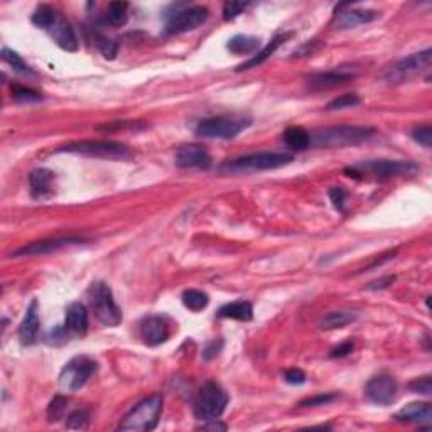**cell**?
<instances>
[{
    "label": "cell",
    "mask_w": 432,
    "mask_h": 432,
    "mask_svg": "<svg viewBox=\"0 0 432 432\" xmlns=\"http://www.w3.org/2000/svg\"><path fill=\"white\" fill-rule=\"evenodd\" d=\"M419 171H421V168L412 161L375 159L348 166L345 169V174H348L353 179H363V181H388V179L393 178L414 176Z\"/></svg>",
    "instance_id": "cell-1"
},
{
    "label": "cell",
    "mask_w": 432,
    "mask_h": 432,
    "mask_svg": "<svg viewBox=\"0 0 432 432\" xmlns=\"http://www.w3.org/2000/svg\"><path fill=\"white\" fill-rule=\"evenodd\" d=\"M32 23L37 27L44 29L49 34V37L53 39L59 48L64 51H70L75 53L78 51V37H76L75 29L71 27V24L68 23L59 12L51 8L49 6H39L34 11L32 14Z\"/></svg>",
    "instance_id": "cell-2"
},
{
    "label": "cell",
    "mask_w": 432,
    "mask_h": 432,
    "mask_svg": "<svg viewBox=\"0 0 432 432\" xmlns=\"http://www.w3.org/2000/svg\"><path fill=\"white\" fill-rule=\"evenodd\" d=\"M375 134L374 128L360 127V125H338L318 128L311 132L309 140L314 147H346V145H358L365 140L371 139Z\"/></svg>",
    "instance_id": "cell-3"
},
{
    "label": "cell",
    "mask_w": 432,
    "mask_h": 432,
    "mask_svg": "<svg viewBox=\"0 0 432 432\" xmlns=\"http://www.w3.org/2000/svg\"><path fill=\"white\" fill-rule=\"evenodd\" d=\"M294 161V156L290 152L284 151H267V152H254L247 156L237 157L233 161H226L221 166L223 173L242 174V173H259V171H272L288 166Z\"/></svg>",
    "instance_id": "cell-4"
},
{
    "label": "cell",
    "mask_w": 432,
    "mask_h": 432,
    "mask_svg": "<svg viewBox=\"0 0 432 432\" xmlns=\"http://www.w3.org/2000/svg\"><path fill=\"white\" fill-rule=\"evenodd\" d=\"M164 405V397L161 393H154L147 399L140 400L130 412L123 417L118 426V431H152L159 424V417Z\"/></svg>",
    "instance_id": "cell-5"
},
{
    "label": "cell",
    "mask_w": 432,
    "mask_h": 432,
    "mask_svg": "<svg viewBox=\"0 0 432 432\" xmlns=\"http://www.w3.org/2000/svg\"><path fill=\"white\" fill-rule=\"evenodd\" d=\"M59 152L80 154V156L113 161H125L134 156L128 145L117 142V140H78V142L64 145V147L59 149Z\"/></svg>",
    "instance_id": "cell-6"
},
{
    "label": "cell",
    "mask_w": 432,
    "mask_h": 432,
    "mask_svg": "<svg viewBox=\"0 0 432 432\" xmlns=\"http://www.w3.org/2000/svg\"><path fill=\"white\" fill-rule=\"evenodd\" d=\"M252 125V118L243 115H220V117L204 118L196 127V135L203 139H235Z\"/></svg>",
    "instance_id": "cell-7"
},
{
    "label": "cell",
    "mask_w": 432,
    "mask_h": 432,
    "mask_svg": "<svg viewBox=\"0 0 432 432\" xmlns=\"http://www.w3.org/2000/svg\"><path fill=\"white\" fill-rule=\"evenodd\" d=\"M88 296L97 319L104 326L115 328L122 323V309L115 302L113 292L109 284H105V282H93L92 288L88 290Z\"/></svg>",
    "instance_id": "cell-8"
},
{
    "label": "cell",
    "mask_w": 432,
    "mask_h": 432,
    "mask_svg": "<svg viewBox=\"0 0 432 432\" xmlns=\"http://www.w3.org/2000/svg\"><path fill=\"white\" fill-rule=\"evenodd\" d=\"M226 405H228V395L220 385L215 382L204 383L199 388L198 395L195 399V416L199 421H213V419H220L223 416Z\"/></svg>",
    "instance_id": "cell-9"
},
{
    "label": "cell",
    "mask_w": 432,
    "mask_h": 432,
    "mask_svg": "<svg viewBox=\"0 0 432 432\" xmlns=\"http://www.w3.org/2000/svg\"><path fill=\"white\" fill-rule=\"evenodd\" d=\"M431 56V49H424L421 53H414L407 58H402L385 71L383 78L388 83H404V81L414 78V76L421 75V73L429 71Z\"/></svg>",
    "instance_id": "cell-10"
},
{
    "label": "cell",
    "mask_w": 432,
    "mask_h": 432,
    "mask_svg": "<svg viewBox=\"0 0 432 432\" xmlns=\"http://www.w3.org/2000/svg\"><path fill=\"white\" fill-rule=\"evenodd\" d=\"M97 362L88 357H75L64 365L59 374V385L63 390L76 392L88 383V380L95 375Z\"/></svg>",
    "instance_id": "cell-11"
},
{
    "label": "cell",
    "mask_w": 432,
    "mask_h": 432,
    "mask_svg": "<svg viewBox=\"0 0 432 432\" xmlns=\"http://www.w3.org/2000/svg\"><path fill=\"white\" fill-rule=\"evenodd\" d=\"M209 12L203 6H191L181 8L176 14H171L166 23V32L168 34H183L187 31H195L201 24L206 23Z\"/></svg>",
    "instance_id": "cell-12"
},
{
    "label": "cell",
    "mask_w": 432,
    "mask_h": 432,
    "mask_svg": "<svg viewBox=\"0 0 432 432\" xmlns=\"http://www.w3.org/2000/svg\"><path fill=\"white\" fill-rule=\"evenodd\" d=\"M365 395L376 405H390L399 395V383L392 375H376L366 383Z\"/></svg>",
    "instance_id": "cell-13"
},
{
    "label": "cell",
    "mask_w": 432,
    "mask_h": 432,
    "mask_svg": "<svg viewBox=\"0 0 432 432\" xmlns=\"http://www.w3.org/2000/svg\"><path fill=\"white\" fill-rule=\"evenodd\" d=\"M140 338L147 346H159L169 338V321L161 314H149L139 324Z\"/></svg>",
    "instance_id": "cell-14"
},
{
    "label": "cell",
    "mask_w": 432,
    "mask_h": 432,
    "mask_svg": "<svg viewBox=\"0 0 432 432\" xmlns=\"http://www.w3.org/2000/svg\"><path fill=\"white\" fill-rule=\"evenodd\" d=\"M85 240L75 237H64V238H51V240H42V242H34L29 243L19 250H16L12 257H39V255H49L53 252L61 250L66 247H75L83 243Z\"/></svg>",
    "instance_id": "cell-15"
},
{
    "label": "cell",
    "mask_w": 432,
    "mask_h": 432,
    "mask_svg": "<svg viewBox=\"0 0 432 432\" xmlns=\"http://www.w3.org/2000/svg\"><path fill=\"white\" fill-rule=\"evenodd\" d=\"M174 162L183 169H208L211 166V156L199 145H185L178 149Z\"/></svg>",
    "instance_id": "cell-16"
},
{
    "label": "cell",
    "mask_w": 432,
    "mask_h": 432,
    "mask_svg": "<svg viewBox=\"0 0 432 432\" xmlns=\"http://www.w3.org/2000/svg\"><path fill=\"white\" fill-rule=\"evenodd\" d=\"M378 12L370 11V8H341V11L336 12L335 17V24L336 27L340 29H352L357 27V25L362 24H369L374 23V20L378 19Z\"/></svg>",
    "instance_id": "cell-17"
},
{
    "label": "cell",
    "mask_w": 432,
    "mask_h": 432,
    "mask_svg": "<svg viewBox=\"0 0 432 432\" xmlns=\"http://www.w3.org/2000/svg\"><path fill=\"white\" fill-rule=\"evenodd\" d=\"M39 314H37V301H34L29 304L27 311H25L23 323L19 326V341L24 346H31L37 341L39 338Z\"/></svg>",
    "instance_id": "cell-18"
},
{
    "label": "cell",
    "mask_w": 432,
    "mask_h": 432,
    "mask_svg": "<svg viewBox=\"0 0 432 432\" xmlns=\"http://www.w3.org/2000/svg\"><path fill=\"white\" fill-rule=\"evenodd\" d=\"M64 328L68 329L70 336H85L88 329V311L81 302H71L66 307V319Z\"/></svg>",
    "instance_id": "cell-19"
},
{
    "label": "cell",
    "mask_w": 432,
    "mask_h": 432,
    "mask_svg": "<svg viewBox=\"0 0 432 432\" xmlns=\"http://www.w3.org/2000/svg\"><path fill=\"white\" fill-rule=\"evenodd\" d=\"M29 186H31L34 198L37 199L49 198V196L54 192V173L46 168L32 171L31 176H29Z\"/></svg>",
    "instance_id": "cell-20"
},
{
    "label": "cell",
    "mask_w": 432,
    "mask_h": 432,
    "mask_svg": "<svg viewBox=\"0 0 432 432\" xmlns=\"http://www.w3.org/2000/svg\"><path fill=\"white\" fill-rule=\"evenodd\" d=\"M353 78H354L353 73L345 70L318 73V75H312L309 78V87L312 90H329V88L341 87V85L348 83V81Z\"/></svg>",
    "instance_id": "cell-21"
},
{
    "label": "cell",
    "mask_w": 432,
    "mask_h": 432,
    "mask_svg": "<svg viewBox=\"0 0 432 432\" xmlns=\"http://www.w3.org/2000/svg\"><path fill=\"white\" fill-rule=\"evenodd\" d=\"M432 407L429 402H412L395 414L399 422H414V424H424L431 422Z\"/></svg>",
    "instance_id": "cell-22"
},
{
    "label": "cell",
    "mask_w": 432,
    "mask_h": 432,
    "mask_svg": "<svg viewBox=\"0 0 432 432\" xmlns=\"http://www.w3.org/2000/svg\"><path fill=\"white\" fill-rule=\"evenodd\" d=\"M289 37H292V32H284V34H279V36H276V37H273V39H272L271 42H269L267 46H265V48H264L262 51H259V53H257L255 56H252L250 59H248V61L242 63L240 66L237 68V71H247V70H252V68H257V66H259V64L265 63V61H267L269 58L272 56L273 53H276L277 49L280 48L282 44H284L285 41L289 39Z\"/></svg>",
    "instance_id": "cell-23"
},
{
    "label": "cell",
    "mask_w": 432,
    "mask_h": 432,
    "mask_svg": "<svg viewBox=\"0 0 432 432\" xmlns=\"http://www.w3.org/2000/svg\"><path fill=\"white\" fill-rule=\"evenodd\" d=\"M358 319V312L352 309H340V311H331L328 314H324L319 319V328L331 331V329H340L348 326V324L354 323Z\"/></svg>",
    "instance_id": "cell-24"
},
{
    "label": "cell",
    "mask_w": 432,
    "mask_h": 432,
    "mask_svg": "<svg viewBox=\"0 0 432 432\" xmlns=\"http://www.w3.org/2000/svg\"><path fill=\"white\" fill-rule=\"evenodd\" d=\"M218 316L245 323V321H252V318H254V307L248 301H235L230 302V304L221 306L220 311H218Z\"/></svg>",
    "instance_id": "cell-25"
},
{
    "label": "cell",
    "mask_w": 432,
    "mask_h": 432,
    "mask_svg": "<svg viewBox=\"0 0 432 432\" xmlns=\"http://www.w3.org/2000/svg\"><path fill=\"white\" fill-rule=\"evenodd\" d=\"M226 48L232 51L233 54H237V56H242V54H254L257 53V49L260 48V39L254 36L238 34V36H233L232 39L228 41Z\"/></svg>",
    "instance_id": "cell-26"
},
{
    "label": "cell",
    "mask_w": 432,
    "mask_h": 432,
    "mask_svg": "<svg viewBox=\"0 0 432 432\" xmlns=\"http://www.w3.org/2000/svg\"><path fill=\"white\" fill-rule=\"evenodd\" d=\"M284 140L292 151H304L311 145L309 132L304 130L302 127H289L284 132Z\"/></svg>",
    "instance_id": "cell-27"
},
{
    "label": "cell",
    "mask_w": 432,
    "mask_h": 432,
    "mask_svg": "<svg viewBox=\"0 0 432 432\" xmlns=\"http://www.w3.org/2000/svg\"><path fill=\"white\" fill-rule=\"evenodd\" d=\"M105 19L112 27H122V25H125L128 19V4L112 2L109 8H106Z\"/></svg>",
    "instance_id": "cell-28"
},
{
    "label": "cell",
    "mask_w": 432,
    "mask_h": 432,
    "mask_svg": "<svg viewBox=\"0 0 432 432\" xmlns=\"http://www.w3.org/2000/svg\"><path fill=\"white\" fill-rule=\"evenodd\" d=\"M183 304H185L187 309L198 312L201 309H204V307L208 306L209 302V297L206 292H203V290H198V289H187L183 292Z\"/></svg>",
    "instance_id": "cell-29"
},
{
    "label": "cell",
    "mask_w": 432,
    "mask_h": 432,
    "mask_svg": "<svg viewBox=\"0 0 432 432\" xmlns=\"http://www.w3.org/2000/svg\"><path fill=\"white\" fill-rule=\"evenodd\" d=\"M362 104L360 97L354 95V93H346V95H341L335 98L333 101H329L326 105V110H343V109H353V106H358Z\"/></svg>",
    "instance_id": "cell-30"
},
{
    "label": "cell",
    "mask_w": 432,
    "mask_h": 432,
    "mask_svg": "<svg viewBox=\"0 0 432 432\" xmlns=\"http://www.w3.org/2000/svg\"><path fill=\"white\" fill-rule=\"evenodd\" d=\"M88 424H90V412L87 409L75 410V412H71L66 419L68 429L81 431V429H87Z\"/></svg>",
    "instance_id": "cell-31"
},
{
    "label": "cell",
    "mask_w": 432,
    "mask_h": 432,
    "mask_svg": "<svg viewBox=\"0 0 432 432\" xmlns=\"http://www.w3.org/2000/svg\"><path fill=\"white\" fill-rule=\"evenodd\" d=\"M68 402L70 400L63 395H56L51 400V404L48 405V419L51 422H56L59 419H63L64 414H66Z\"/></svg>",
    "instance_id": "cell-32"
},
{
    "label": "cell",
    "mask_w": 432,
    "mask_h": 432,
    "mask_svg": "<svg viewBox=\"0 0 432 432\" xmlns=\"http://www.w3.org/2000/svg\"><path fill=\"white\" fill-rule=\"evenodd\" d=\"M2 59H4V63L8 64V66H12V70H14L16 73H23V75L29 73V66L24 63V59L20 58L19 54L16 53V51L4 48L2 49Z\"/></svg>",
    "instance_id": "cell-33"
},
{
    "label": "cell",
    "mask_w": 432,
    "mask_h": 432,
    "mask_svg": "<svg viewBox=\"0 0 432 432\" xmlns=\"http://www.w3.org/2000/svg\"><path fill=\"white\" fill-rule=\"evenodd\" d=\"M12 98L19 104H36V101H41L42 97L37 92H34L31 88L25 87H14L12 88Z\"/></svg>",
    "instance_id": "cell-34"
},
{
    "label": "cell",
    "mask_w": 432,
    "mask_h": 432,
    "mask_svg": "<svg viewBox=\"0 0 432 432\" xmlns=\"http://www.w3.org/2000/svg\"><path fill=\"white\" fill-rule=\"evenodd\" d=\"M335 400H338V393H321V395H314V397H309V399L301 400L297 407H301V409L321 407V405H328Z\"/></svg>",
    "instance_id": "cell-35"
},
{
    "label": "cell",
    "mask_w": 432,
    "mask_h": 432,
    "mask_svg": "<svg viewBox=\"0 0 432 432\" xmlns=\"http://www.w3.org/2000/svg\"><path fill=\"white\" fill-rule=\"evenodd\" d=\"M95 42H97L98 51H100V53L104 54V58L113 59L115 56H117L118 46H117V42H115V41L109 39V37H105V36H97Z\"/></svg>",
    "instance_id": "cell-36"
},
{
    "label": "cell",
    "mask_w": 432,
    "mask_h": 432,
    "mask_svg": "<svg viewBox=\"0 0 432 432\" xmlns=\"http://www.w3.org/2000/svg\"><path fill=\"white\" fill-rule=\"evenodd\" d=\"M248 7L247 2H226L223 6V19L225 20H233L238 16L245 12Z\"/></svg>",
    "instance_id": "cell-37"
},
{
    "label": "cell",
    "mask_w": 432,
    "mask_h": 432,
    "mask_svg": "<svg viewBox=\"0 0 432 432\" xmlns=\"http://www.w3.org/2000/svg\"><path fill=\"white\" fill-rule=\"evenodd\" d=\"M412 137H414V140H416V142L424 145L426 149H431V145H432V128H431V125H424V127L416 128V130L412 132Z\"/></svg>",
    "instance_id": "cell-38"
},
{
    "label": "cell",
    "mask_w": 432,
    "mask_h": 432,
    "mask_svg": "<svg viewBox=\"0 0 432 432\" xmlns=\"http://www.w3.org/2000/svg\"><path fill=\"white\" fill-rule=\"evenodd\" d=\"M409 388L412 390L414 393H422V395H429L431 393V376L426 375V376H421V378H416L414 382L409 383Z\"/></svg>",
    "instance_id": "cell-39"
},
{
    "label": "cell",
    "mask_w": 432,
    "mask_h": 432,
    "mask_svg": "<svg viewBox=\"0 0 432 432\" xmlns=\"http://www.w3.org/2000/svg\"><path fill=\"white\" fill-rule=\"evenodd\" d=\"M329 199H331L333 206H335L338 211H343L345 201H346V191L343 190V187H331V190H329Z\"/></svg>",
    "instance_id": "cell-40"
},
{
    "label": "cell",
    "mask_w": 432,
    "mask_h": 432,
    "mask_svg": "<svg viewBox=\"0 0 432 432\" xmlns=\"http://www.w3.org/2000/svg\"><path fill=\"white\" fill-rule=\"evenodd\" d=\"M284 380L290 385H302L306 382V374L302 370H297V369L288 370L284 374Z\"/></svg>",
    "instance_id": "cell-41"
},
{
    "label": "cell",
    "mask_w": 432,
    "mask_h": 432,
    "mask_svg": "<svg viewBox=\"0 0 432 432\" xmlns=\"http://www.w3.org/2000/svg\"><path fill=\"white\" fill-rule=\"evenodd\" d=\"M353 348H354L353 341H345V343H341L340 346H336V348L333 350L331 357L333 358H343V357H346V354L352 353Z\"/></svg>",
    "instance_id": "cell-42"
},
{
    "label": "cell",
    "mask_w": 432,
    "mask_h": 432,
    "mask_svg": "<svg viewBox=\"0 0 432 432\" xmlns=\"http://www.w3.org/2000/svg\"><path fill=\"white\" fill-rule=\"evenodd\" d=\"M221 346H223V341H213V343H209L208 346H206V350H204L203 352V358L204 360H211V358H215L218 353H220V350H221Z\"/></svg>",
    "instance_id": "cell-43"
},
{
    "label": "cell",
    "mask_w": 432,
    "mask_h": 432,
    "mask_svg": "<svg viewBox=\"0 0 432 432\" xmlns=\"http://www.w3.org/2000/svg\"><path fill=\"white\" fill-rule=\"evenodd\" d=\"M393 280H395V276H387V277H383V279L371 282V284L369 285V289H371V290L385 289V288H388V285H390Z\"/></svg>",
    "instance_id": "cell-44"
},
{
    "label": "cell",
    "mask_w": 432,
    "mask_h": 432,
    "mask_svg": "<svg viewBox=\"0 0 432 432\" xmlns=\"http://www.w3.org/2000/svg\"><path fill=\"white\" fill-rule=\"evenodd\" d=\"M201 429L203 431H226L228 429V426L223 424V422H220L218 419H213V421H206V424L201 426Z\"/></svg>",
    "instance_id": "cell-45"
}]
</instances>
